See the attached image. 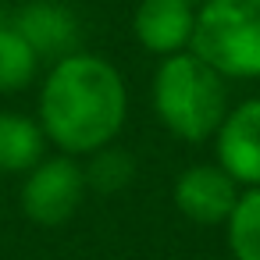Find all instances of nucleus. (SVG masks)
<instances>
[{"mask_svg":"<svg viewBox=\"0 0 260 260\" xmlns=\"http://www.w3.org/2000/svg\"><path fill=\"white\" fill-rule=\"evenodd\" d=\"M153 111L175 139L203 143L228 114L224 75L200 61L192 50L171 54L153 75Z\"/></svg>","mask_w":260,"mask_h":260,"instance_id":"obj_2","label":"nucleus"},{"mask_svg":"<svg viewBox=\"0 0 260 260\" xmlns=\"http://www.w3.org/2000/svg\"><path fill=\"white\" fill-rule=\"evenodd\" d=\"M11 29L36 50L40 61L57 64L64 57L79 54V40H82L79 22H75V15L68 8L54 4V0H29V4L15 15Z\"/></svg>","mask_w":260,"mask_h":260,"instance_id":"obj_6","label":"nucleus"},{"mask_svg":"<svg viewBox=\"0 0 260 260\" xmlns=\"http://www.w3.org/2000/svg\"><path fill=\"white\" fill-rule=\"evenodd\" d=\"M192 29H196L192 0H139L132 18L139 47L160 57L182 54L192 43Z\"/></svg>","mask_w":260,"mask_h":260,"instance_id":"obj_8","label":"nucleus"},{"mask_svg":"<svg viewBox=\"0 0 260 260\" xmlns=\"http://www.w3.org/2000/svg\"><path fill=\"white\" fill-rule=\"evenodd\" d=\"M40 57L36 50L11 29L0 22V93H22L36 79Z\"/></svg>","mask_w":260,"mask_h":260,"instance_id":"obj_11","label":"nucleus"},{"mask_svg":"<svg viewBox=\"0 0 260 260\" xmlns=\"http://www.w3.org/2000/svg\"><path fill=\"white\" fill-rule=\"evenodd\" d=\"M235 200V178L217 164H192L175 182V207L196 224H224Z\"/></svg>","mask_w":260,"mask_h":260,"instance_id":"obj_7","label":"nucleus"},{"mask_svg":"<svg viewBox=\"0 0 260 260\" xmlns=\"http://www.w3.org/2000/svg\"><path fill=\"white\" fill-rule=\"evenodd\" d=\"M217 168L235 178V185H260V100H242L228 107L217 125Z\"/></svg>","mask_w":260,"mask_h":260,"instance_id":"obj_5","label":"nucleus"},{"mask_svg":"<svg viewBox=\"0 0 260 260\" xmlns=\"http://www.w3.org/2000/svg\"><path fill=\"white\" fill-rule=\"evenodd\" d=\"M189 47L224 79H260V0H203Z\"/></svg>","mask_w":260,"mask_h":260,"instance_id":"obj_3","label":"nucleus"},{"mask_svg":"<svg viewBox=\"0 0 260 260\" xmlns=\"http://www.w3.org/2000/svg\"><path fill=\"white\" fill-rule=\"evenodd\" d=\"M86 171L64 153V157H50L40 160L32 171H25V185H22V210L32 224L43 228H57L64 224L86 196Z\"/></svg>","mask_w":260,"mask_h":260,"instance_id":"obj_4","label":"nucleus"},{"mask_svg":"<svg viewBox=\"0 0 260 260\" xmlns=\"http://www.w3.org/2000/svg\"><path fill=\"white\" fill-rule=\"evenodd\" d=\"M43 146H47V136L40 121L15 111H0V171L4 175L32 171L43 160Z\"/></svg>","mask_w":260,"mask_h":260,"instance_id":"obj_9","label":"nucleus"},{"mask_svg":"<svg viewBox=\"0 0 260 260\" xmlns=\"http://www.w3.org/2000/svg\"><path fill=\"white\" fill-rule=\"evenodd\" d=\"M224 232L235 260H260V185H249L235 200Z\"/></svg>","mask_w":260,"mask_h":260,"instance_id":"obj_10","label":"nucleus"},{"mask_svg":"<svg viewBox=\"0 0 260 260\" xmlns=\"http://www.w3.org/2000/svg\"><path fill=\"white\" fill-rule=\"evenodd\" d=\"M86 171V185L111 196V192H121L132 178H136V160L125 153V150H114V146H104L93 153V164L82 168Z\"/></svg>","mask_w":260,"mask_h":260,"instance_id":"obj_12","label":"nucleus"},{"mask_svg":"<svg viewBox=\"0 0 260 260\" xmlns=\"http://www.w3.org/2000/svg\"><path fill=\"white\" fill-rule=\"evenodd\" d=\"M128 93L121 72L96 54H72L57 61L40 89V128L47 143L72 153H96L111 146L125 125Z\"/></svg>","mask_w":260,"mask_h":260,"instance_id":"obj_1","label":"nucleus"}]
</instances>
